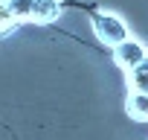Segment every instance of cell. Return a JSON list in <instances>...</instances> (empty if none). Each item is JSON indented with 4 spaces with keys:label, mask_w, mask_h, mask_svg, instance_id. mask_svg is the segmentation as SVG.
Instances as JSON below:
<instances>
[{
    "label": "cell",
    "mask_w": 148,
    "mask_h": 140,
    "mask_svg": "<svg viewBox=\"0 0 148 140\" xmlns=\"http://www.w3.org/2000/svg\"><path fill=\"white\" fill-rule=\"evenodd\" d=\"M93 32H96V38H99L105 47H116L119 41L128 38L125 21H122L119 15H113V12H99V15L93 18Z\"/></svg>",
    "instance_id": "1"
},
{
    "label": "cell",
    "mask_w": 148,
    "mask_h": 140,
    "mask_svg": "<svg viewBox=\"0 0 148 140\" xmlns=\"http://www.w3.org/2000/svg\"><path fill=\"white\" fill-rule=\"evenodd\" d=\"M125 111L131 114V120H148V94L131 91V96L125 102Z\"/></svg>",
    "instance_id": "5"
},
{
    "label": "cell",
    "mask_w": 148,
    "mask_h": 140,
    "mask_svg": "<svg viewBox=\"0 0 148 140\" xmlns=\"http://www.w3.org/2000/svg\"><path fill=\"white\" fill-rule=\"evenodd\" d=\"M113 50V61L122 67V70H131L134 64H139L145 55H148V50H145V44H139L136 38H125V41H119L116 47H110Z\"/></svg>",
    "instance_id": "2"
},
{
    "label": "cell",
    "mask_w": 148,
    "mask_h": 140,
    "mask_svg": "<svg viewBox=\"0 0 148 140\" xmlns=\"http://www.w3.org/2000/svg\"><path fill=\"white\" fill-rule=\"evenodd\" d=\"M3 6L9 9V15L18 21H29V12H32V0H3Z\"/></svg>",
    "instance_id": "6"
},
{
    "label": "cell",
    "mask_w": 148,
    "mask_h": 140,
    "mask_svg": "<svg viewBox=\"0 0 148 140\" xmlns=\"http://www.w3.org/2000/svg\"><path fill=\"white\" fill-rule=\"evenodd\" d=\"M128 85H131V91H136V94H148V55L128 70Z\"/></svg>",
    "instance_id": "4"
},
{
    "label": "cell",
    "mask_w": 148,
    "mask_h": 140,
    "mask_svg": "<svg viewBox=\"0 0 148 140\" xmlns=\"http://www.w3.org/2000/svg\"><path fill=\"white\" fill-rule=\"evenodd\" d=\"M9 26H15V18L9 15V9L3 6V0H0V32H6Z\"/></svg>",
    "instance_id": "7"
},
{
    "label": "cell",
    "mask_w": 148,
    "mask_h": 140,
    "mask_svg": "<svg viewBox=\"0 0 148 140\" xmlns=\"http://www.w3.org/2000/svg\"><path fill=\"white\" fill-rule=\"evenodd\" d=\"M61 18V0H32L29 21L35 24H55Z\"/></svg>",
    "instance_id": "3"
}]
</instances>
